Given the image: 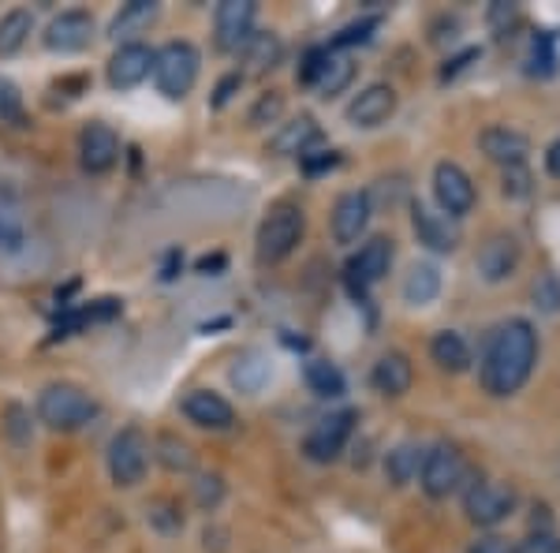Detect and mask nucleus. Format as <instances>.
I'll return each instance as SVG.
<instances>
[{
  "label": "nucleus",
  "mask_w": 560,
  "mask_h": 553,
  "mask_svg": "<svg viewBox=\"0 0 560 553\" xmlns=\"http://www.w3.org/2000/svg\"><path fill=\"white\" fill-rule=\"evenodd\" d=\"M535 359H538L535 325L523 319L504 322L501 330L493 333L490 348H486V359H482L486 393H493V396L520 393L523 382L530 378V370H535Z\"/></svg>",
  "instance_id": "obj_1"
},
{
  "label": "nucleus",
  "mask_w": 560,
  "mask_h": 553,
  "mask_svg": "<svg viewBox=\"0 0 560 553\" xmlns=\"http://www.w3.org/2000/svg\"><path fill=\"white\" fill-rule=\"evenodd\" d=\"M102 404L75 382H52L38 393V419L49 430H83L90 419H97Z\"/></svg>",
  "instance_id": "obj_2"
},
{
  "label": "nucleus",
  "mask_w": 560,
  "mask_h": 553,
  "mask_svg": "<svg viewBox=\"0 0 560 553\" xmlns=\"http://www.w3.org/2000/svg\"><path fill=\"white\" fill-rule=\"evenodd\" d=\"M198 68H202V57L191 42H165L161 49H153V83L168 102H184L191 94Z\"/></svg>",
  "instance_id": "obj_3"
},
{
  "label": "nucleus",
  "mask_w": 560,
  "mask_h": 553,
  "mask_svg": "<svg viewBox=\"0 0 560 553\" xmlns=\"http://www.w3.org/2000/svg\"><path fill=\"white\" fill-rule=\"evenodd\" d=\"M306 232V214L292 203H280L258 224V258L261 262H284L300 247Z\"/></svg>",
  "instance_id": "obj_4"
},
{
  "label": "nucleus",
  "mask_w": 560,
  "mask_h": 553,
  "mask_svg": "<svg viewBox=\"0 0 560 553\" xmlns=\"http://www.w3.org/2000/svg\"><path fill=\"white\" fill-rule=\"evenodd\" d=\"M150 468V441L139 426H124L113 441H108V475L116 486L131 489L142 483Z\"/></svg>",
  "instance_id": "obj_5"
},
{
  "label": "nucleus",
  "mask_w": 560,
  "mask_h": 553,
  "mask_svg": "<svg viewBox=\"0 0 560 553\" xmlns=\"http://www.w3.org/2000/svg\"><path fill=\"white\" fill-rule=\"evenodd\" d=\"M419 483H422V489H427V497H433V502L456 494V489L467 483L464 452L453 449V446H433L427 457H422Z\"/></svg>",
  "instance_id": "obj_6"
},
{
  "label": "nucleus",
  "mask_w": 560,
  "mask_h": 553,
  "mask_svg": "<svg viewBox=\"0 0 560 553\" xmlns=\"http://www.w3.org/2000/svg\"><path fill=\"white\" fill-rule=\"evenodd\" d=\"M464 509H467V520L478 523V528H493V523L509 520V512L516 509V494L504 483L475 479V483H467Z\"/></svg>",
  "instance_id": "obj_7"
},
{
  "label": "nucleus",
  "mask_w": 560,
  "mask_h": 553,
  "mask_svg": "<svg viewBox=\"0 0 560 553\" xmlns=\"http://www.w3.org/2000/svg\"><path fill=\"white\" fill-rule=\"evenodd\" d=\"M255 15H258L255 0H224V4H217V15H213L217 49H224V53L247 49V42L255 38Z\"/></svg>",
  "instance_id": "obj_8"
},
{
  "label": "nucleus",
  "mask_w": 560,
  "mask_h": 553,
  "mask_svg": "<svg viewBox=\"0 0 560 553\" xmlns=\"http://www.w3.org/2000/svg\"><path fill=\"white\" fill-rule=\"evenodd\" d=\"M355 419H359V415L351 412V407L318 419V426H314V430L306 434V441H303L306 457H311L314 464H329V460H337L340 452H345V446H348L351 430H355Z\"/></svg>",
  "instance_id": "obj_9"
},
{
  "label": "nucleus",
  "mask_w": 560,
  "mask_h": 553,
  "mask_svg": "<svg viewBox=\"0 0 560 553\" xmlns=\"http://www.w3.org/2000/svg\"><path fill=\"white\" fill-rule=\"evenodd\" d=\"M116 161H120V135L102 120H90L79 135V165L90 176H105L116 169Z\"/></svg>",
  "instance_id": "obj_10"
},
{
  "label": "nucleus",
  "mask_w": 560,
  "mask_h": 553,
  "mask_svg": "<svg viewBox=\"0 0 560 553\" xmlns=\"http://www.w3.org/2000/svg\"><path fill=\"white\" fill-rule=\"evenodd\" d=\"M153 76V49L142 42H124L108 57V87L113 90H135Z\"/></svg>",
  "instance_id": "obj_11"
},
{
  "label": "nucleus",
  "mask_w": 560,
  "mask_h": 553,
  "mask_svg": "<svg viewBox=\"0 0 560 553\" xmlns=\"http://www.w3.org/2000/svg\"><path fill=\"white\" fill-rule=\"evenodd\" d=\"M433 195H438L441 210L448 217H464V214H471V206H475V184L456 161H441V165L433 169Z\"/></svg>",
  "instance_id": "obj_12"
},
{
  "label": "nucleus",
  "mask_w": 560,
  "mask_h": 553,
  "mask_svg": "<svg viewBox=\"0 0 560 553\" xmlns=\"http://www.w3.org/2000/svg\"><path fill=\"white\" fill-rule=\"evenodd\" d=\"M388 266H393V240H385V235H374L370 243L359 247V255L348 262V285L355 296L366 292V285H377Z\"/></svg>",
  "instance_id": "obj_13"
},
{
  "label": "nucleus",
  "mask_w": 560,
  "mask_h": 553,
  "mask_svg": "<svg viewBox=\"0 0 560 553\" xmlns=\"http://www.w3.org/2000/svg\"><path fill=\"white\" fill-rule=\"evenodd\" d=\"M94 38V15L83 8H68L45 26V49L52 53H83Z\"/></svg>",
  "instance_id": "obj_14"
},
{
  "label": "nucleus",
  "mask_w": 560,
  "mask_h": 553,
  "mask_svg": "<svg viewBox=\"0 0 560 553\" xmlns=\"http://www.w3.org/2000/svg\"><path fill=\"white\" fill-rule=\"evenodd\" d=\"M478 274H482V280H490V285H497V280L512 277L520 266V243L516 235L509 232H497L490 235V240L478 247V258H475Z\"/></svg>",
  "instance_id": "obj_15"
},
{
  "label": "nucleus",
  "mask_w": 560,
  "mask_h": 553,
  "mask_svg": "<svg viewBox=\"0 0 560 553\" xmlns=\"http://www.w3.org/2000/svg\"><path fill=\"white\" fill-rule=\"evenodd\" d=\"M393 113H396V90L388 83H374L359 90V97L348 105V124L351 128H382Z\"/></svg>",
  "instance_id": "obj_16"
},
{
  "label": "nucleus",
  "mask_w": 560,
  "mask_h": 553,
  "mask_svg": "<svg viewBox=\"0 0 560 553\" xmlns=\"http://www.w3.org/2000/svg\"><path fill=\"white\" fill-rule=\"evenodd\" d=\"M329 224H332V240L337 243H355L370 224V195L366 192L340 195L337 206H332Z\"/></svg>",
  "instance_id": "obj_17"
},
{
  "label": "nucleus",
  "mask_w": 560,
  "mask_h": 553,
  "mask_svg": "<svg viewBox=\"0 0 560 553\" xmlns=\"http://www.w3.org/2000/svg\"><path fill=\"white\" fill-rule=\"evenodd\" d=\"M184 415L195 426H202V430H229V426L236 423L232 404L224 401L221 393H213V389H195V393H187L184 396Z\"/></svg>",
  "instance_id": "obj_18"
},
{
  "label": "nucleus",
  "mask_w": 560,
  "mask_h": 553,
  "mask_svg": "<svg viewBox=\"0 0 560 553\" xmlns=\"http://www.w3.org/2000/svg\"><path fill=\"white\" fill-rule=\"evenodd\" d=\"M411 224H415V235H419V243H427L430 251H441V255H448V251L459 247V232L448 224V217L433 214L430 206L415 203L411 206Z\"/></svg>",
  "instance_id": "obj_19"
},
{
  "label": "nucleus",
  "mask_w": 560,
  "mask_h": 553,
  "mask_svg": "<svg viewBox=\"0 0 560 553\" xmlns=\"http://www.w3.org/2000/svg\"><path fill=\"white\" fill-rule=\"evenodd\" d=\"M370 382H374L377 393H385V396H404L411 389V382H415L411 359L404 356V352H385V356L374 362V375H370Z\"/></svg>",
  "instance_id": "obj_20"
},
{
  "label": "nucleus",
  "mask_w": 560,
  "mask_h": 553,
  "mask_svg": "<svg viewBox=\"0 0 560 553\" xmlns=\"http://www.w3.org/2000/svg\"><path fill=\"white\" fill-rule=\"evenodd\" d=\"M322 139V128H318V120L314 116H295L292 124H284L273 139H269V150L280 153V158H306V150L314 147V142Z\"/></svg>",
  "instance_id": "obj_21"
},
{
  "label": "nucleus",
  "mask_w": 560,
  "mask_h": 553,
  "mask_svg": "<svg viewBox=\"0 0 560 553\" xmlns=\"http://www.w3.org/2000/svg\"><path fill=\"white\" fill-rule=\"evenodd\" d=\"M161 15V4L158 0H131V4H124L120 12H116V20L108 23V34H113L116 42H128L135 34L150 31V23Z\"/></svg>",
  "instance_id": "obj_22"
},
{
  "label": "nucleus",
  "mask_w": 560,
  "mask_h": 553,
  "mask_svg": "<svg viewBox=\"0 0 560 553\" xmlns=\"http://www.w3.org/2000/svg\"><path fill=\"white\" fill-rule=\"evenodd\" d=\"M478 142H482V150L490 153L493 161H501V165H523V158H527V150H530L527 135H520L512 128H486Z\"/></svg>",
  "instance_id": "obj_23"
},
{
  "label": "nucleus",
  "mask_w": 560,
  "mask_h": 553,
  "mask_svg": "<svg viewBox=\"0 0 560 553\" xmlns=\"http://www.w3.org/2000/svg\"><path fill=\"white\" fill-rule=\"evenodd\" d=\"M430 356L441 370H448V375H464V370L471 367V348H467V341L453 330H441L438 337L430 341Z\"/></svg>",
  "instance_id": "obj_24"
},
{
  "label": "nucleus",
  "mask_w": 560,
  "mask_h": 553,
  "mask_svg": "<svg viewBox=\"0 0 560 553\" xmlns=\"http://www.w3.org/2000/svg\"><path fill=\"white\" fill-rule=\"evenodd\" d=\"M422 452L415 441H400L396 449H388V457H385V475H388V483L393 486H408L415 475L422 471Z\"/></svg>",
  "instance_id": "obj_25"
},
{
  "label": "nucleus",
  "mask_w": 560,
  "mask_h": 553,
  "mask_svg": "<svg viewBox=\"0 0 560 553\" xmlns=\"http://www.w3.org/2000/svg\"><path fill=\"white\" fill-rule=\"evenodd\" d=\"M438 292H441L438 266H430V262H415L411 274L404 277V299H408L411 307H427L438 299Z\"/></svg>",
  "instance_id": "obj_26"
},
{
  "label": "nucleus",
  "mask_w": 560,
  "mask_h": 553,
  "mask_svg": "<svg viewBox=\"0 0 560 553\" xmlns=\"http://www.w3.org/2000/svg\"><path fill=\"white\" fill-rule=\"evenodd\" d=\"M34 31V15L26 8H12L0 15V57H15Z\"/></svg>",
  "instance_id": "obj_27"
},
{
  "label": "nucleus",
  "mask_w": 560,
  "mask_h": 553,
  "mask_svg": "<svg viewBox=\"0 0 560 553\" xmlns=\"http://www.w3.org/2000/svg\"><path fill=\"white\" fill-rule=\"evenodd\" d=\"M306 385H311V393L318 396H345V375H340L337 362L329 359H311L306 362Z\"/></svg>",
  "instance_id": "obj_28"
},
{
  "label": "nucleus",
  "mask_w": 560,
  "mask_h": 553,
  "mask_svg": "<svg viewBox=\"0 0 560 553\" xmlns=\"http://www.w3.org/2000/svg\"><path fill=\"white\" fill-rule=\"evenodd\" d=\"M243 53H247V65L255 71H273L280 65V57H284V42H280L277 34L261 31L247 42V49Z\"/></svg>",
  "instance_id": "obj_29"
},
{
  "label": "nucleus",
  "mask_w": 560,
  "mask_h": 553,
  "mask_svg": "<svg viewBox=\"0 0 560 553\" xmlns=\"http://www.w3.org/2000/svg\"><path fill=\"white\" fill-rule=\"evenodd\" d=\"M269 362L258 356V352H247L243 359H236V367H232V382H236L243 393H258L261 385L269 382Z\"/></svg>",
  "instance_id": "obj_30"
},
{
  "label": "nucleus",
  "mask_w": 560,
  "mask_h": 553,
  "mask_svg": "<svg viewBox=\"0 0 560 553\" xmlns=\"http://www.w3.org/2000/svg\"><path fill=\"white\" fill-rule=\"evenodd\" d=\"M351 79H355V65H351L348 57H337V53H332V57H329V68H325V76L318 79V94H322V97L345 94V90L351 87Z\"/></svg>",
  "instance_id": "obj_31"
},
{
  "label": "nucleus",
  "mask_w": 560,
  "mask_h": 553,
  "mask_svg": "<svg viewBox=\"0 0 560 553\" xmlns=\"http://www.w3.org/2000/svg\"><path fill=\"white\" fill-rule=\"evenodd\" d=\"M158 457H161V464H165L168 471H191L195 468V452L187 441H179L173 438V434H161L158 438Z\"/></svg>",
  "instance_id": "obj_32"
},
{
  "label": "nucleus",
  "mask_w": 560,
  "mask_h": 553,
  "mask_svg": "<svg viewBox=\"0 0 560 553\" xmlns=\"http://www.w3.org/2000/svg\"><path fill=\"white\" fill-rule=\"evenodd\" d=\"M147 520H150V528H158L161 534H176L179 528H184V512H179V505L173 502V497H158V502H150Z\"/></svg>",
  "instance_id": "obj_33"
},
{
  "label": "nucleus",
  "mask_w": 560,
  "mask_h": 553,
  "mask_svg": "<svg viewBox=\"0 0 560 553\" xmlns=\"http://www.w3.org/2000/svg\"><path fill=\"white\" fill-rule=\"evenodd\" d=\"M374 31H377V20H374V15H366V20H359V23H348L345 31L332 34L329 49H348V45H363V42L374 38Z\"/></svg>",
  "instance_id": "obj_34"
},
{
  "label": "nucleus",
  "mask_w": 560,
  "mask_h": 553,
  "mask_svg": "<svg viewBox=\"0 0 560 553\" xmlns=\"http://www.w3.org/2000/svg\"><path fill=\"white\" fill-rule=\"evenodd\" d=\"M329 57H332L329 45H314V49H306L303 68H300V83L318 87V79L325 76V68H329Z\"/></svg>",
  "instance_id": "obj_35"
},
{
  "label": "nucleus",
  "mask_w": 560,
  "mask_h": 553,
  "mask_svg": "<svg viewBox=\"0 0 560 553\" xmlns=\"http://www.w3.org/2000/svg\"><path fill=\"white\" fill-rule=\"evenodd\" d=\"M280 113H284V97H280L277 90H269V94H261L255 102L247 120H250V128H261V124H273Z\"/></svg>",
  "instance_id": "obj_36"
},
{
  "label": "nucleus",
  "mask_w": 560,
  "mask_h": 553,
  "mask_svg": "<svg viewBox=\"0 0 560 553\" xmlns=\"http://www.w3.org/2000/svg\"><path fill=\"white\" fill-rule=\"evenodd\" d=\"M23 116V94L12 79L0 76V120H20Z\"/></svg>",
  "instance_id": "obj_37"
},
{
  "label": "nucleus",
  "mask_w": 560,
  "mask_h": 553,
  "mask_svg": "<svg viewBox=\"0 0 560 553\" xmlns=\"http://www.w3.org/2000/svg\"><path fill=\"white\" fill-rule=\"evenodd\" d=\"M535 303L541 307V311H549V314H557V311H560V277H557V274L538 277V285H535Z\"/></svg>",
  "instance_id": "obj_38"
},
{
  "label": "nucleus",
  "mask_w": 560,
  "mask_h": 553,
  "mask_svg": "<svg viewBox=\"0 0 560 553\" xmlns=\"http://www.w3.org/2000/svg\"><path fill=\"white\" fill-rule=\"evenodd\" d=\"M530 71H538V76H553V68H557V53H553V38L549 34H538L535 38V53H530Z\"/></svg>",
  "instance_id": "obj_39"
},
{
  "label": "nucleus",
  "mask_w": 560,
  "mask_h": 553,
  "mask_svg": "<svg viewBox=\"0 0 560 553\" xmlns=\"http://www.w3.org/2000/svg\"><path fill=\"white\" fill-rule=\"evenodd\" d=\"M195 497H198V505H202V509H213V505L224 497V483H221V475H198V483H195Z\"/></svg>",
  "instance_id": "obj_40"
},
{
  "label": "nucleus",
  "mask_w": 560,
  "mask_h": 553,
  "mask_svg": "<svg viewBox=\"0 0 560 553\" xmlns=\"http://www.w3.org/2000/svg\"><path fill=\"white\" fill-rule=\"evenodd\" d=\"M512 553H560V542L553 531H535V534H527L520 546H512Z\"/></svg>",
  "instance_id": "obj_41"
},
{
  "label": "nucleus",
  "mask_w": 560,
  "mask_h": 553,
  "mask_svg": "<svg viewBox=\"0 0 560 553\" xmlns=\"http://www.w3.org/2000/svg\"><path fill=\"white\" fill-rule=\"evenodd\" d=\"M504 195H512V198L530 195V172L523 165H509V172H504Z\"/></svg>",
  "instance_id": "obj_42"
},
{
  "label": "nucleus",
  "mask_w": 560,
  "mask_h": 553,
  "mask_svg": "<svg viewBox=\"0 0 560 553\" xmlns=\"http://www.w3.org/2000/svg\"><path fill=\"white\" fill-rule=\"evenodd\" d=\"M243 87V76H240V71H232V76H224L221 79V83H217V90H213V108H224V105H229L232 102V97H236V90Z\"/></svg>",
  "instance_id": "obj_43"
},
{
  "label": "nucleus",
  "mask_w": 560,
  "mask_h": 553,
  "mask_svg": "<svg viewBox=\"0 0 560 553\" xmlns=\"http://www.w3.org/2000/svg\"><path fill=\"white\" fill-rule=\"evenodd\" d=\"M467 553H512L509 539H501V534H486V539H478Z\"/></svg>",
  "instance_id": "obj_44"
},
{
  "label": "nucleus",
  "mask_w": 560,
  "mask_h": 553,
  "mask_svg": "<svg viewBox=\"0 0 560 553\" xmlns=\"http://www.w3.org/2000/svg\"><path fill=\"white\" fill-rule=\"evenodd\" d=\"M471 60H478V49H464V53H459V57L448 60L445 71H441V79H453V76H459V71H464L467 65H471Z\"/></svg>",
  "instance_id": "obj_45"
},
{
  "label": "nucleus",
  "mask_w": 560,
  "mask_h": 553,
  "mask_svg": "<svg viewBox=\"0 0 560 553\" xmlns=\"http://www.w3.org/2000/svg\"><path fill=\"white\" fill-rule=\"evenodd\" d=\"M512 20H516V8L504 4V0H497V4L490 8V23L497 26V31H504V23H512Z\"/></svg>",
  "instance_id": "obj_46"
},
{
  "label": "nucleus",
  "mask_w": 560,
  "mask_h": 553,
  "mask_svg": "<svg viewBox=\"0 0 560 553\" xmlns=\"http://www.w3.org/2000/svg\"><path fill=\"white\" fill-rule=\"evenodd\" d=\"M332 165H340V158H337V153H325V158H318V161H311V158H303V169L306 172H322V169H332Z\"/></svg>",
  "instance_id": "obj_47"
},
{
  "label": "nucleus",
  "mask_w": 560,
  "mask_h": 553,
  "mask_svg": "<svg viewBox=\"0 0 560 553\" xmlns=\"http://www.w3.org/2000/svg\"><path fill=\"white\" fill-rule=\"evenodd\" d=\"M546 169H549V176L560 180V139L546 150Z\"/></svg>",
  "instance_id": "obj_48"
},
{
  "label": "nucleus",
  "mask_w": 560,
  "mask_h": 553,
  "mask_svg": "<svg viewBox=\"0 0 560 553\" xmlns=\"http://www.w3.org/2000/svg\"><path fill=\"white\" fill-rule=\"evenodd\" d=\"M221 266H224V255L202 258V262H198V274H210V269H221Z\"/></svg>",
  "instance_id": "obj_49"
},
{
  "label": "nucleus",
  "mask_w": 560,
  "mask_h": 553,
  "mask_svg": "<svg viewBox=\"0 0 560 553\" xmlns=\"http://www.w3.org/2000/svg\"><path fill=\"white\" fill-rule=\"evenodd\" d=\"M0 235H4V229H0Z\"/></svg>",
  "instance_id": "obj_50"
}]
</instances>
